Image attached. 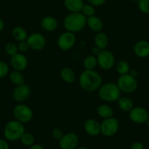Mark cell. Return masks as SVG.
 <instances>
[{"instance_id": "obj_40", "label": "cell", "mask_w": 149, "mask_h": 149, "mask_svg": "<svg viewBox=\"0 0 149 149\" xmlns=\"http://www.w3.org/2000/svg\"><path fill=\"white\" fill-rule=\"evenodd\" d=\"M5 29V22L2 18H0V32H2Z\"/></svg>"}, {"instance_id": "obj_43", "label": "cell", "mask_w": 149, "mask_h": 149, "mask_svg": "<svg viewBox=\"0 0 149 149\" xmlns=\"http://www.w3.org/2000/svg\"><path fill=\"white\" fill-rule=\"evenodd\" d=\"M146 125H147V127L149 128V116H148V118L147 121H146Z\"/></svg>"}, {"instance_id": "obj_15", "label": "cell", "mask_w": 149, "mask_h": 149, "mask_svg": "<svg viewBox=\"0 0 149 149\" xmlns=\"http://www.w3.org/2000/svg\"><path fill=\"white\" fill-rule=\"evenodd\" d=\"M84 128L86 132L92 137H96L101 134V124L94 118L87 119L84 122Z\"/></svg>"}, {"instance_id": "obj_33", "label": "cell", "mask_w": 149, "mask_h": 149, "mask_svg": "<svg viewBox=\"0 0 149 149\" xmlns=\"http://www.w3.org/2000/svg\"><path fill=\"white\" fill-rule=\"evenodd\" d=\"M64 134V132H63L62 130H60V129L58 128L54 129V130H52V132H51V135H52V137H54V139H55V140H58V141L62 138Z\"/></svg>"}, {"instance_id": "obj_17", "label": "cell", "mask_w": 149, "mask_h": 149, "mask_svg": "<svg viewBox=\"0 0 149 149\" xmlns=\"http://www.w3.org/2000/svg\"><path fill=\"white\" fill-rule=\"evenodd\" d=\"M40 25L42 29L45 31H54L58 27V22L54 17L48 15V16H45L42 18Z\"/></svg>"}, {"instance_id": "obj_2", "label": "cell", "mask_w": 149, "mask_h": 149, "mask_svg": "<svg viewBox=\"0 0 149 149\" xmlns=\"http://www.w3.org/2000/svg\"><path fill=\"white\" fill-rule=\"evenodd\" d=\"M86 19L82 13H70L64 18L63 24L66 31L76 33L85 28Z\"/></svg>"}, {"instance_id": "obj_38", "label": "cell", "mask_w": 149, "mask_h": 149, "mask_svg": "<svg viewBox=\"0 0 149 149\" xmlns=\"http://www.w3.org/2000/svg\"><path fill=\"white\" fill-rule=\"evenodd\" d=\"M91 51H92V55L94 56H97L99 55V54H100V52L102 51V50L100 49V48H99L97 46H94L92 48V50H91Z\"/></svg>"}, {"instance_id": "obj_14", "label": "cell", "mask_w": 149, "mask_h": 149, "mask_svg": "<svg viewBox=\"0 0 149 149\" xmlns=\"http://www.w3.org/2000/svg\"><path fill=\"white\" fill-rule=\"evenodd\" d=\"M10 65L13 70L23 72L28 67V59L24 54L18 53L10 57Z\"/></svg>"}, {"instance_id": "obj_28", "label": "cell", "mask_w": 149, "mask_h": 149, "mask_svg": "<svg viewBox=\"0 0 149 149\" xmlns=\"http://www.w3.org/2000/svg\"><path fill=\"white\" fill-rule=\"evenodd\" d=\"M20 140H21V143L24 146H27V147H30V146L34 144L35 138H34V136L31 133L26 132H25L24 134L22 135V137H21Z\"/></svg>"}, {"instance_id": "obj_37", "label": "cell", "mask_w": 149, "mask_h": 149, "mask_svg": "<svg viewBox=\"0 0 149 149\" xmlns=\"http://www.w3.org/2000/svg\"><path fill=\"white\" fill-rule=\"evenodd\" d=\"M0 149H10L8 140L0 138Z\"/></svg>"}, {"instance_id": "obj_29", "label": "cell", "mask_w": 149, "mask_h": 149, "mask_svg": "<svg viewBox=\"0 0 149 149\" xmlns=\"http://www.w3.org/2000/svg\"><path fill=\"white\" fill-rule=\"evenodd\" d=\"M5 51L8 56H10V57L13 56L18 53V45L14 42H8L5 47Z\"/></svg>"}, {"instance_id": "obj_1", "label": "cell", "mask_w": 149, "mask_h": 149, "mask_svg": "<svg viewBox=\"0 0 149 149\" xmlns=\"http://www.w3.org/2000/svg\"><path fill=\"white\" fill-rule=\"evenodd\" d=\"M80 86L87 92L97 91L102 85L101 75L94 70H85L79 77Z\"/></svg>"}, {"instance_id": "obj_4", "label": "cell", "mask_w": 149, "mask_h": 149, "mask_svg": "<svg viewBox=\"0 0 149 149\" xmlns=\"http://www.w3.org/2000/svg\"><path fill=\"white\" fill-rule=\"evenodd\" d=\"M24 132V124L15 119L9 121L4 128V136L8 141L14 142L20 140Z\"/></svg>"}, {"instance_id": "obj_30", "label": "cell", "mask_w": 149, "mask_h": 149, "mask_svg": "<svg viewBox=\"0 0 149 149\" xmlns=\"http://www.w3.org/2000/svg\"><path fill=\"white\" fill-rule=\"evenodd\" d=\"M95 8L91 5H84L81 13L85 15L86 18L95 15Z\"/></svg>"}, {"instance_id": "obj_45", "label": "cell", "mask_w": 149, "mask_h": 149, "mask_svg": "<svg viewBox=\"0 0 149 149\" xmlns=\"http://www.w3.org/2000/svg\"><path fill=\"white\" fill-rule=\"evenodd\" d=\"M148 149H149V145H148Z\"/></svg>"}, {"instance_id": "obj_42", "label": "cell", "mask_w": 149, "mask_h": 149, "mask_svg": "<svg viewBox=\"0 0 149 149\" xmlns=\"http://www.w3.org/2000/svg\"><path fill=\"white\" fill-rule=\"evenodd\" d=\"M76 149H89V148L87 147H85V146H81V147H78Z\"/></svg>"}, {"instance_id": "obj_6", "label": "cell", "mask_w": 149, "mask_h": 149, "mask_svg": "<svg viewBox=\"0 0 149 149\" xmlns=\"http://www.w3.org/2000/svg\"><path fill=\"white\" fill-rule=\"evenodd\" d=\"M13 113L15 119L24 124L31 121L34 116V113L31 107L24 104L15 105Z\"/></svg>"}, {"instance_id": "obj_11", "label": "cell", "mask_w": 149, "mask_h": 149, "mask_svg": "<svg viewBox=\"0 0 149 149\" xmlns=\"http://www.w3.org/2000/svg\"><path fill=\"white\" fill-rule=\"evenodd\" d=\"M129 116L133 123L137 124H145L149 116L148 112L143 107H134L130 112Z\"/></svg>"}, {"instance_id": "obj_12", "label": "cell", "mask_w": 149, "mask_h": 149, "mask_svg": "<svg viewBox=\"0 0 149 149\" xmlns=\"http://www.w3.org/2000/svg\"><path fill=\"white\" fill-rule=\"evenodd\" d=\"M79 143V137L74 132L64 134L59 140V148L61 149H76Z\"/></svg>"}, {"instance_id": "obj_39", "label": "cell", "mask_w": 149, "mask_h": 149, "mask_svg": "<svg viewBox=\"0 0 149 149\" xmlns=\"http://www.w3.org/2000/svg\"><path fill=\"white\" fill-rule=\"evenodd\" d=\"M29 149H45V148L40 144H34L30 146V147H29Z\"/></svg>"}, {"instance_id": "obj_35", "label": "cell", "mask_w": 149, "mask_h": 149, "mask_svg": "<svg viewBox=\"0 0 149 149\" xmlns=\"http://www.w3.org/2000/svg\"><path fill=\"white\" fill-rule=\"evenodd\" d=\"M90 5L93 6H101L105 2V0H88Z\"/></svg>"}, {"instance_id": "obj_10", "label": "cell", "mask_w": 149, "mask_h": 149, "mask_svg": "<svg viewBox=\"0 0 149 149\" xmlns=\"http://www.w3.org/2000/svg\"><path fill=\"white\" fill-rule=\"evenodd\" d=\"M26 42L30 49L35 51H39L43 49L46 45L45 37L40 33H32L28 36Z\"/></svg>"}, {"instance_id": "obj_31", "label": "cell", "mask_w": 149, "mask_h": 149, "mask_svg": "<svg viewBox=\"0 0 149 149\" xmlns=\"http://www.w3.org/2000/svg\"><path fill=\"white\" fill-rule=\"evenodd\" d=\"M9 66L5 61H0V79L5 78L9 73Z\"/></svg>"}, {"instance_id": "obj_13", "label": "cell", "mask_w": 149, "mask_h": 149, "mask_svg": "<svg viewBox=\"0 0 149 149\" xmlns=\"http://www.w3.org/2000/svg\"><path fill=\"white\" fill-rule=\"evenodd\" d=\"M31 94V88L26 84L16 86L13 91V98L18 102H23L28 100Z\"/></svg>"}, {"instance_id": "obj_26", "label": "cell", "mask_w": 149, "mask_h": 149, "mask_svg": "<svg viewBox=\"0 0 149 149\" xmlns=\"http://www.w3.org/2000/svg\"><path fill=\"white\" fill-rule=\"evenodd\" d=\"M84 67L85 70H92L96 68L97 65H98V62H97V56H94L93 55H88L84 58Z\"/></svg>"}, {"instance_id": "obj_8", "label": "cell", "mask_w": 149, "mask_h": 149, "mask_svg": "<svg viewBox=\"0 0 149 149\" xmlns=\"http://www.w3.org/2000/svg\"><path fill=\"white\" fill-rule=\"evenodd\" d=\"M76 43V37L74 33L66 31L61 33L57 40V45L61 50L64 51L72 49Z\"/></svg>"}, {"instance_id": "obj_34", "label": "cell", "mask_w": 149, "mask_h": 149, "mask_svg": "<svg viewBox=\"0 0 149 149\" xmlns=\"http://www.w3.org/2000/svg\"><path fill=\"white\" fill-rule=\"evenodd\" d=\"M18 52L21 53V54H24L26 53V51H28V50L29 49V46L28 43H27L26 40L23 41V42H20L18 45Z\"/></svg>"}, {"instance_id": "obj_23", "label": "cell", "mask_w": 149, "mask_h": 149, "mask_svg": "<svg viewBox=\"0 0 149 149\" xmlns=\"http://www.w3.org/2000/svg\"><path fill=\"white\" fill-rule=\"evenodd\" d=\"M12 36L15 40L20 42L26 40L28 34L24 27L15 26L12 30Z\"/></svg>"}, {"instance_id": "obj_24", "label": "cell", "mask_w": 149, "mask_h": 149, "mask_svg": "<svg viewBox=\"0 0 149 149\" xmlns=\"http://www.w3.org/2000/svg\"><path fill=\"white\" fill-rule=\"evenodd\" d=\"M120 110L124 112H130L134 107V102L130 98L127 97H121L117 101Z\"/></svg>"}, {"instance_id": "obj_9", "label": "cell", "mask_w": 149, "mask_h": 149, "mask_svg": "<svg viewBox=\"0 0 149 149\" xmlns=\"http://www.w3.org/2000/svg\"><path fill=\"white\" fill-rule=\"evenodd\" d=\"M98 65L104 70H109L115 65V56L111 51L108 50H102L97 56Z\"/></svg>"}, {"instance_id": "obj_20", "label": "cell", "mask_w": 149, "mask_h": 149, "mask_svg": "<svg viewBox=\"0 0 149 149\" xmlns=\"http://www.w3.org/2000/svg\"><path fill=\"white\" fill-rule=\"evenodd\" d=\"M94 44L101 50H105L109 44L108 36L104 32H97L94 37Z\"/></svg>"}, {"instance_id": "obj_22", "label": "cell", "mask_w": 149, "mask_h": 149, "mask_svg": "<svg viewBox=\"0 0 149 149\" xmlns=\"http://www.w3.org/2000/svg\"><path fill=\"white\" fill-rule=\"evenodd\" d=\"M97 114L104 119L111 118V117H113L114 116V111L113 108L110 105L106 104H100L97 107Z\"/></svg>"}, {"instance_id": "obj_32", "label": "cell", "mask_w": 149, "mask_h": 149, "mask_svg": "<svg viewBox=\"0 0 149 149\" xmlns=\"http://www.w3.org/2000/svg\"><path fill=\"white\" fill-rule=\"evenodd\" d=\"M138 8L143 13L149 14V0H140Z\"/></svg>"}, {"instance_id": "obj_44", "label": "cell", "mask_w": 149, "mask_h": 149, "mask_svg": "<svg viewBox=\"0 0 149 149\" xmlns=\"http://www.w3.org/2000/svg\"><path fill=\"white\" fill-rule=\"evenodd\" d=\"M132 1H134V2H139L140 0H132Z\"/></svg>"}, {"instance_id": "obj_3", "label": "cell", "mask_w": 149, "mask_h": 149, "mask_svg": "<svg viewBox=\"0 0 149 149\" xmlns=\"http://www.w3.org/2000/svg\"><path fill=\"white\" fill-rule=\"evenodd\" d=\"M121 93L117 84L114 83H107L102 84L99 88V97L106 102H113L118 101L121 97Z\"/></svg>"}, {"instance_id": "obj_5", "label": "cell", "mask_w": 149, "mask_h": 149, "mask_svg": "<svg viewBox=\"0 0 149 149\" xmlns=\"http://www.w3.org/2000/svg\"><path fill=\"white\" fill-rule=\"evenodd\" d=\"M116 84L120 91L125 94H132L134 92L138 87V83L136 78L132 76L130 73L120 75Z\"/></svg>"}, {"instance_id": "obj_19", "label": "cell", "mask_w": 149, "mask_h": 149, "mask_svg": "<svg viewBox=\"0 0 149 149\" xmlns=\"http://www.w3.org/2000/svg\"><path fill=\"white\" fill-rule=\"evenodd\" d=\"M86 25L91 31H94V32H100L103 28L102 21L96 15L87 18Z\"/></svg>"}, {"instance_id": "obj_41", "label": "cell", "mask_w": 149, "mask_h": 149, "mask_svg": "<svg viewBox=\"0 0 149 149\" xmlns=\"http://www.w3.org/2000/svg\"><path fill=\"white\" fill-rule=\"evenodd\" d=\"M130 74H131L132 76H133L134 77V78H136V77H137V72L136 71V70H133V71H132V72H130Z\"/></svg>"}, {"instance_id": "obj_7", "label": "cell", "mask_w": 149, "mask_h": 149, "mask_svg": "<svg viewBox=\"0 0 149 149\" xmlns=\"http://www.w3.org/2000/svg\"><path fill=\"white\" fill-rule=\"evenodd\" d=\"M101 134L105 137H113L119 129V122L115 117L106 118L101 123Z\"/></svg>"}, {"instance_id": "obj_21", "label": "cell", "mask_w": 149, "mask_h": 149, "mask_svg": "<svg viewBox=\"0 0 149 149\" xmlns=\"http://www.w3.org/2000/svg\"><path fill=\"white\" fill-rule=\"evenodd\" d=\"M61 78L67 84H72L75 81V73L72 69L70 67H64L60 72Z\"/></svg>"}, {"instance_id": "obj_25", "label": "cell", "mask_w": 149, "mask_h": 149, "mask_svg": "<svg viewBox=\"0 0 149 149\" xmlns=\"http://www.w3.org/2000/svg\"><path fill=\"white\" fill-rule=\"evenodd\" d=\"M10 80L15 86H20L24 84V76L22 72L17 70H13L10 73Z\"/></svg>"}, {"instance_id": "obj_27", "label": "cell", "mask_w": 149, "mask_h": 149, "mask_svg": "<svg viewBox=\"0 0 149 149\" xmlns=\"http://www.w3.org/2000/svg\"><path fill=\"white\" fill-rule=\"evenodd\" d=\"M116 70L120 75L129 74L130 72V66L127 61L121 60L116 64Z\"/></svg>"}, {"instance_id": "obj_16", "label": "cell", "mask_w": 149, "mask_h": 149, "mask_svg": "<svg viewBox=\"0 0 149 149\" xmlns=\"http://www.w3.org/2000/svg\"><path fill=\"white\" fill-rule=\"evenodd\" d=\"M133 51L138 58H147L149 56V42L144 40L137 41L133 47Z\"/></svg>"}, {"instance_id": "obj_18", "label": "cell", "mask_w": 149, "mask_h": 149, "mask_svg": "<svg viewBox=\"0 0 149 149\" xmlns=\"http://www.w3.org/2000/svg\"><path fill=\"white\" fill-rule=\"evenodd\" d=\"M64 5L70 13H81L84 4L83 0H64Z\"/></svg>"}, {"instance_id": "obj_36", "label": "cell", "mask_w": 149, "mask_h": 149, "mask_svg": "<svg viewBox=\"0 0 149 149\" xmlns=\"http://www.w3.org/2000/svg\"><path fill=\"white\" fill-rule=\"evenodd\" d=\"M130 149H144V145L140 142H134L130 146Z\"/></svg>"}]
</instances>
